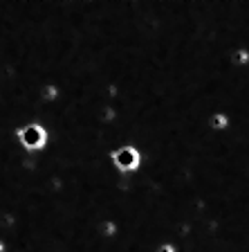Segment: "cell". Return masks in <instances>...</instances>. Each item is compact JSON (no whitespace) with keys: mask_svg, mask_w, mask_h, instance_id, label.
Returning a JSON list of instances; mask_svg holds the SVG:
<instances>
[{"mask_svg":"<svg viewBox=\"0 0 249 252\" xmlns=\"http://www.w3.org/2000/svg\"><path fill=\"white\" fill-rule=\"evenodd\" d=\"M18 144L25 153H41L47 149L50 144V131L43 122H25V124L18 128Z\"/></svg>","mask_w":249,"mask_h":252,"instance_id":"obj_1","label":"cell"},{"mask_svg":"<svg viewBox=\"0 0 249 252\" xmlns=\"http://www.w3.org/2000/svg\"><path fill=\"white\" fill-rule=\"evenodd\" d=\"M110 164L121 173H135L141 164V151L135 144H126V147H117L110 153Z\"/></svg>","mask_w":249,"mask_h":252,"instance_id":"obj_2","label":"cell"},{"mask_svg":"<svg viewBox=\"0 0 249 252\" xmlns=\"http://www.w3.org/2000/svg\"><path fill=\"white\" fill-rule=\"evenodd\" d=\"M157 252H177V250H175L173 243H162V246L157 248Z\"/></svg>","mask_w":249,"mask_h":252,"instance_id":"obj_3","label":"cell"},{"mask_svg":"<svg viewBox=\"0 0 249 252\" xmlns=\"http://www.w3.org/2000/svg\"><path fill=\"white\" fill-rule=\"evenodd\" d=\"M0 252H9V246H7V241L0 236Z\"/></svg>","mask_w":249,"mask_h":252,"instance_id":"obj_4","label":"cell"}]
</instances>
